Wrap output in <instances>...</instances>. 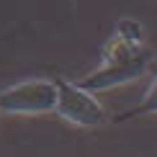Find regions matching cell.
Returning a JSON list of instances; mask_svg holds the SVG:
<instances>
[{
    "mask_svg": "<svg viewBox=\"0 0 157 157\" xmlns=\"http://www.w3.org/2000/svg\"><path fill=\"white\" fill-rule=\"evenodd\" d=\"M57 111V82L54 80H23L0 93V113H52Z\"/></svg>",
    "mask_w": 157,
    "mask_h": 157,
    "instance_id": "obj_1",
    "label": "cell"
},
{
    "mask_svg": "<svg viewBox=\"0 0 157 157\" xmlns=\"http://www.w3.org/2000/svg\"><path fill=\"white\" fill-rule=\"evenodd\" d=\"M57 113L75 126H101L106 121V111L98 103V98L82 90L77 82L57 77Z\"/></svg>",
    "mask_w": 157,
    "mask_h": 157,
    "instance_id": "obj_2",
    "label": "cell"
},
{
    "mask_svg": "<svg viewBox=\"0 0 157 157\" xmlns=\"http://www.w3.org/2000/svg\"><path fill=\"white\" fill-rule=\"evenodd\" d=\"M149 62H152V57L142 54L136 57V59H129V62H119V64H101L98 70H93L90 75H85L80 82L82 90H88V93H101V90H111V88H119V85H126L132 80H139L142 75L147 72Z\"/></svg>",
    "mask_w": 157,
    "mask_h": 157,
    "instance_id": "obj_3",
    "label": "cell"
},
{
    "mask_svg": "<svg viewBox=\"0 0 157 157\" xmlns=\"http://www.w3.org/2000/svg\"><path fill=\"white\" fill-rule=\"evenodd\" d=\"M155 113H157V77L152 80V85L147 88L144 98H142L134 108H129V111H124L121 116H116L113 121L119 124V121H132V119H139V116H155Z\"/></svg>",
    "mask_w": 157,
    "mask_h": 157,
    "instance_id": "obj_4",
    "label": "cell"
}]
</instances>
